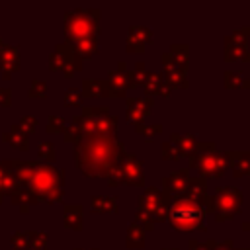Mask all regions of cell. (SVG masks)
I'll return each instance as SVG.
<instances>
[{"label":"cell","mask_w":250,"mask_h":250,"mask_svg":"<svg viewBox=\"0 0 250 250\" xmlns=\"http://www.w3.org/2000/svg\"><path fill=\"white\" fill-rule=\"evenodd\" d=\"M189 248L191 250H209V246H207V242H201V240H197V238H189Z\"/></svg>","instance_id":"cell-39"},{"label":"cell","mask_w":250,"mask_h":250,"mask_svg":"<svg viewBox=\"0 0 250 250\" xmlns=\"http://www.w3.org/2000/svg\"><path fill=\"white\" fill-rule=\"evenodd\" d=\"M162 70H178L182 74H188L189 70V45L188 43H176L170 47V51L160 55Z\"/></svg>","instance_id":"cell-11"},{"label":"cell","mask_w":250,"mask_h":250,"mask_svg":"<svg viewBox=\"0 0 250 250\" xmlns=\"http://www.w3.org/2000/svg\"><path fill=\"white\" fill-rule=\"evenodd\" d=\"M170 143H174L176 146H178V150L182 152V156L186 158H189L191 154H193V150H195V146H197V137H195V133H172L170 135Z\"/></svg>","instance_id":"cell-21"},{"label":"cell","mask_w":250,"mask_h":250,"mask_svg":"<svg viewBox=\"0 0 250 250\" xmlns=\"http://www.w3.org/2000/svg\"><path fill=\"white\" fill-rule=\"evenodd\" d=\"M205 215H207L205 203L178 195V197L170 199L166 221L176 230H207Z\"/></svg>","instance_id":"cell-4"},{"label":"cell","mask_w":250,"mask_h":250,"mask_svg":"<svg viewBox=\"0 0 250 250\" xmlns=\"http://www.w3.org/2000/svg\"><path fill=\"white\" fill-rule=\"evenodd\" d=\"M160 156H162L164 160H182V158H184L182 152L178 150V146H176L174 143H170V141L162 143V146H160Z\"/></svg>","instance_id":"cell-32"},{"label":"cell","mask_w":250,"mask_h":250,"mask_svg":"<svg viewBox=\"0 0 250 250\" xmlns=\"http://www.w3.org/2000/svg\"><path fill=\"white\" fill-rule=\"evenodd\" d=\"M10 104H12V90L0 88V107H10Z\"/></svg>","instance_id":"cell-37"},{"label":"cell","mask_w":250,"mask_h":250,"mask_svg":"<svg viewBox=\"0 0 250 250\" xmlns=\"http://www.w3.org/2000/svg\"><path fill=\"white\" fill-rule=\"evenodd\" d=\"M137 201H139V203H137V213L146 215L154 225L168 219V205H170V199H168V197L162 193V189H158L156 186L145 188V191L139 195Z\"/></svg>","instance_id":"cell-7"},{"label":"cell","mask_w":250,"mask_h":250,"mask_svg":"<svg viewBox=\"0 0 250 250\" xmlns=\"http://www.w3.org/2000/svg\"><path fill=\"white\" fill-rule=\"evenodd\" d=\"M25 250H31V248H25Z\"/></svg>","instance_id":"cell-45"},{"label":"cell","mask_w":250,"mask_h":250,"mask_svg":"<svg viewBox=\"0 0 250 250\" xmlns=\"http://www.w3.org/2000/svg\"><path fill=\"white\" fill-rule=\"evenodd\" d=\"M152 39V31L146 25H131L127 33V51L129 53H145L146 45Z\"/></svg>","instance_id":"cell-15"},{"label":"cell","mask_w":250,"mask_h":250,"mask_svg":"<svg viewBox=\"0 0 250 250\" xmlns=\"http://www.w3.org/2000/svg\"><path fill=\"white\" fill-rule=\"evenodd\" d=\"M227 168L234 178L250 174V150H227Z\"/></svg>","instance_id":"cell-17"},{"label":"cell","mask_w":250,"mask_h":250,"mask_svg":"<svg viewBox=\"0 0 250 250\" xmlns=\"http://www.w3.org/2000/svg\"><path fill=\"white\" fill-rule=\"evenodd\" d=\"M2 141L8 143L10 146L18 148V150H27V148H29V135H25L18 123L12 125L10 131L2 133Z\"/></svg>","instance_id":"cell-23"},{"label":"cell","mask_w":250,"mask_h":250,"mask_svg":"<svg viewBox=\"0 0 250 250\" xmlns=\"http://www.w3.org/2000/svg\"><path fill=\"white\" fill-rule=\"evenodd\" d=\"M125 244L127 248L131 250H139L145 246V230L137 225V223H131L129 229H127V236H125Z\"/></svg>","instance_id":"cell-25"},{"label":"cell","mask_w":250,"mask_h":250,"mask_svg":"<svg viewBox=\"0 0 250 250\" xmlns=\"http://www.w3.org/2000/svg\"><path fill=\"white\" fill-rule=\"evenodd\" d=\"M16 186L10 201L27 213L35 203H59L64 197V170L39 160H12Z\"/></svg>","instance_id":"cell-1"},{"label":"cell","mask_w":250,"mask_h":250,"mask_svg":"<svg viewBox=\"0 0 250 250\" xmlns=\"http://www.w3.org/2000/svg\"><path fill=\"white\" fill-rule=\"evenodd\" d=\"M4 47H6V43H4L2 39H0V53H2V49H4Z\"/></svg>","instance_id":"cell-41"},{"label":"cell","mask_w":250,"mask_h":250,"mask_svg":"<svg viewBox=\"0 0 250 250\" xmlns=\"http://www.w3.org/2000/svg\"><path fill=\"white\" fill-rule=\"evenodd\" d=\"M189 170L188 168H180L176 172H172L170 176L162 178L160 180V188H162V193L168 197V199H174L178 195L184 193L186 186H188V180H189Z\"/></svg>","instance_id":"cell-13"},{"label":"cell","mask_w":250,"mask_h":250,"mask_svg":"<svg viewBox=\"0 0 250 250\" xmlns=\"http://www.w3.org/2000/svg\"><path fill=\"white\" fill-rule=\"evenodd\" d=\"M90 209H92V213H117L119 199H117V195H92Z\"/></svg>","instance_id":"cell-22"},{"label":"cell","mask_w":250,"mask_h":250,"mask_svg":"<svg viewBox=\"0 0 250 250\" xmlns=\"http://www.w3.org/2000/svg\"><path fill=\"white\" fill-rule=\"evenodd\" d=\"M84 207L80 203L64 205L62 207V225L70 230H82L84 229Z\"/></svg>","instance_id":"cell-19"},{"label":"cell","mask_w":250,"mask_h":250,"mask_svg":"<svg viewBox=\"0 0 250 250\" xmlns=\"http://www.w3.org/2000/svg\"><path fill=\"white\" fill-rule=\"evenodd\" d=\"M47 92H49V86L45 80H33L29 90H27V96L31 100H45L47 98Z\"/></svg>","instance_id":"cell-30"},{"label":"cell","mask_w":250,"mask_h":250,"mask_svg":"<svg viewBox=\"0 0 250 250\" xmlns=\"http://www.w3.org/2000/svg\"><path fill=\"white\" fill-rule=\"evenodd\" d=\"M125 156V148L117 135L92 133L82 135L74 143V162L86 178H105L109 186H119L117 166Z\"/></svg>","instance_id":"cell-2"},{"label":"cell","mask_w":250,"mask_h":250,"mask_svg":"<svg viewBox=\"0 0 250 250\" xmlns=\"http://www.w3.org/2000/svg\"><path fill=\"white\" fill-rule=\"evenodd\" d=\"M74 250H82V248H74ZM92 250H98V248H92Z\"/></svg>","instance_id":"cell-43"},{"label":"cell","mask_w":250,"mask_h":250,"mask_svg":"<svg viewBox=\"0 0 250 250\" xmlns=\"http://www.w3.org/2000/svg\"><path fill=\"white\" fill-rule=\"evenodd\" d=\"M135 133H139L146 143H150L156 135H160V133H162V125H160V123L146 125V123L143 121V123H137V125H135Z\"/></svg>","instance_id":"cell-28"},{"label":"cell","mask_w":250,"mask_h":250,"mask_svg":"<svg viewBox=\"0 0 250 250\" xmlns=\"http://www.w3.org/2000/svg\"><path fill=\"white\" fill-rule=\"evenodd\" d=\"M27 232V244L31 250H47L49 236L43 230H25Z\"/></svg>","instance_id":"cell-27"},{"label":"cell","mask_w":250,"mask_h":250,"mask_svg":"<svg viewBox=\"0 0 250 250\" xmlns=\"http://www.w3.org/2000/svg\"><path fill=\"white\" fill-rule=\"evenodd\" d=\"M49 68L59 70L64 76H72L74 72H78L82 68V59L78 57L74 47L64 41V43H59L55 47V51L49 55Z\"/></svg>","instance_id":"cell-8"},{"label":"cell","mask_w":250,"mask_h":250,"mask_svg":"<svg viewBox=\"0 0 250 250\" xmlns=\"http://www.w3.org/2000/svg\"><path fill=\"white\" fill-rule=\"evenodd\" d=\"M80 94L82 98H111L109 86L105 80H82L80 84Z\"/></svg>","instance_id":"cell-20"},{"label":"cell","mask_w":250,"mask_h":250,"mask_svg":"<svg viewBox=\"0 0 250 250\" xmlns=\"http://www.w3.org/2000/svg\"><path fill=\"white\" fill-rule=\"evenodd\" d=\"M18 125L21 127V131H23L25 135H31V133L37 129V119H35L33 115H23Z\"/></svg>","instance_id":"cell-36"},{"label":"cell","mask_w":250,"mask_h":250,"mask_svg":"<svg viewBox=\"0 0 250 250\" xmlns=\"http://www.w3.org/2000/svg\"><path fill=\"white\" fill-rule=\"evenodd\" d=\"M242 250H250V248H242Z\"/></svg>","instance_id":"cell-44"},{"label":"cell","mask_w":250,"mask_h":250,"mask_svg":"<svg viewBox=\"0 0 250 250\" xmlns=\"http://www.w3.org/2000/svg\"><path fill=\"white\" fill-rule=\"evenodd\" d=\"M154 105V100L152 98H127V117L129 121H133L135 125L137 123H143L148 115H150V109Z\"/></svg>","instance_id":"cell-16"},{"label":"cell","mask_w":250,"mask_h":250,"mask_svg":"<svg viewBox=\"0 0 250 250\" xmlns=\"http://www.w3.org/2000/svg\"><path fill=\"white\" fill-rule=\"evenodd\" d=\"M248 39H250V25H244L230 35L225 37V47H223V57L227 62L232 61H242L250 62V49H248Z\"/></svg>","instance_id":"cell-9"},{"label":"cell","mask_w":250,"mask_h":250,"mask_svg":"<svg viewBox=\"0 0 250 250\" xmlns=\"http://www.w3.org/2000/svg\"><path fill=\"white\" fill-rule=\"evenodd\" d=\"M162 76L166 78V82L170 84L172 90H186V88H189L188 76L178 72V70H162Z\"/></svg>","instance_id":"cell-26"},{"label":"cell","mask_w":250,"mask_h":250,"mask_svg":"<svg viewBox=\"0 0 250 250\" xmlns=\"http://www.w3.org/2000/svg\"><path fill=\"white\" fill-rule=\"evenodd\" d=\"M117 182L127 184V186H135V188H143L145 186L143 160L131 152H125V156L121 158V162L117 166Z\"/></svg>","instance_id":"cell-10"},{"label":"cell","mask_w":250,"mask_h":250,"mask_svg":"<svg viewBox=\"0 0 250 250\" xmlns=\"http://www.w3.org/2000/svg\"><path fill=\"white\" fill-rule=\"evenodd\" d=\"M242 209V191L234 186H219L213 195H209L207 213H213L217 223H225L238 215Z\"/></svg>","instance_id":"cell-6"},{"label":"cell","mask_w":250,"mask_h":250,"mask_svg":"<svg viewBox=\"0 0 250 250\" xmlns=\"http://www.w3.org/2000/svg\"><path fill=\"white\" fill-rule=\"evenodd\" d=\"M189 168L199 174V178H221L227 172V150H219L215 143H197L193 154L188 158Z\"/></svg>","instance_id":"cell-5"},{"label":"cell","mask_w":250,"mask_h":250,"mask_svg":"<svg viewBox=\"0 0 250 250\" xmlns=\"http://www.w3.org/2000/svg\"><path fill=\"white\" fill-rule=\"evenodd\" d=\"M143 86H145L146 98H154V96H162V98H168V96L172 94V88H170V84L166 82V78L162 76V72H156V70H146Z\"/></svg>","instance_id":"cell-14"},{"label":"cell","mask_w":250,"mask_h":250,"mask_svg":"<svg viewBox=\"0 0 250 250\" xmlns=\"http://www.w3.org/2000/svg\"><path fill=\"white\" fill-rule=\"evenodd\" d=\"M8 168H10V160H0V203H2V199L6 197V195H4V189H2V180H4V176H6V172H8Z\"/></svg>","instance_id":"cell-38"},{"label":"cell","mask_w":250,"mask_h":250,"mask_svg":"<svg viewBox=\"0 0 250 250\" xmlns=\"http://www.w3.org/2000/svg\"><path fill=\"white\" fill-rule=\"evenodd\" d=\"M37 156H39V162L53 164V162H55V158H57V150H55L53 143H49V141L39 143V146H37Z\"/></svg>","instance_id":"cell-29"},{"label":"cell","mask_w":250,"mask_h":250,"mask_svg":"<svg viewBox=\"0 0 250 250\" xmlns=\"http://www.w3.org/2000/svg\"><path fill=\"white\" fill-rule=\"evenodd\" d=\"M209 250H242V248H234L232 240L230 238H225V240H215V238H209L205 240Z\"/></svg>","instance_id":"cell-35"},{"label":"cell","mask_w":250,"mask_h":250,"mask_svg":"<svg viewBox=\"0 0 250 250\" xmlns=\"http://www.w3.org/2000/svg\"><path fill=\"white\" fill-rule=\"evenodd\" d=\"M240 229H242L244 232H250V219H248V221H244V223L240 225Z\"/></svg>","instance_id":"cell-40"},{"label":"cell","mask_w":250,"mask_h":250,"mask_svg":"<svg viewBox=\"0 0 250 250\" xmlns=\"http://www.w3.org/2000/svg\"><path fill=\"white\" fill-rule=\"evenodd\" d=\"M223 84L227 90H250V78H244L242 70H225Z\"/></svg>","instance_id":"cell-24"},{"label":"cell","mask_w":250,"mask_h":250,"mask_svg":"<svg viewBox=\"0 0 250 250\" xmlns=\"http://www.w3.org/2000/svg\"><path fill=\"white\" fill-rule=\"evenodd\" d=\"M105 82L109 86L111 98H125V94L129 90H135V84L131 80V68H127L125 61H119L117 62V68L115 70H109Z\"/></svg>","instance_id":"cell-12"},{"label":"cell","mask_w":250,"mask_h":250,"mask_svg":"<svg viewBox=\"0 0 250 250\" xmlns=\"http://www.w3.org/2000/svg\"><path fill=\"white\" fill-rule=\"evenodd\" d=\"M16 70H20V49L18 45H6L0 53V72L4 80H10Z\"/></svg>","instance_id":"cell-18"},{"label":"cell","mask_w":250,"mask_h":250,"mask_svg":"<svg viewBox=\"0 0 250 250\" xmlns=\"http://www.w3.org/2000/svg\"><path fill=\"white\" fill-rule=\"evenodd\" d=\"M62 104L66 107H76L82 104V94L78 88H66L64 90V98H62Z\"/></svg>","instance_id":"cell-33"},{"label":"cell","mask_w":250,"mask_h":250,"mask_svg":"<svg viewBox=\"0 0 250 250\" xmlns=\"http://www.w3.org/2000/svg\"><path fill=\"white\" fill-rule=\"evenodd\" d=\"M164 250H178V248H164Z\"/></svg>","instance_id":"cell-42"},{"label":"cell","mask_w":250,"mask_h":250,"mask_svg":"<svg viewBox=\"0 0 250 250\" xmlns=\"http://www.w3.org/2000/svg\"><path fill=\"white\" fill-rule=\"evenodd\" d=\"M145 74H146V66H145V62H135V66L131 68V80H133V84H135V88H139L143 82H145Z\"/></svg>","instance_id":"cell-34"},{"label":"cell","mask_w":250,"mask_h":250,"mask_svg":"<svg viewBox=\"0 0 250 250\" xmlns=\"http://www.w3.org/2000/svg\"><path fill=\"white\" fill-rule=\"evenodd\" d=\"M64 127H66V119L62 117V115H57V113H53V115H49V119H47V133H62L64 131Z\"/></svg>","instance_id":"cell-31"},{"label":"cell","mask_w":250,"mask_h":250,"mask_svg":"<svg viewBox=\"0 0 250 250\" xmlns=\"http://www.w3.org/2000/svg\"><path fill=\"white\" fill-rule=\"evenodd\" d=\"M64 41L76 45L86 39H100V10L98 8H76L62 16Z\"/></svg>","instance_id":"cell-3"}]
</instances>
